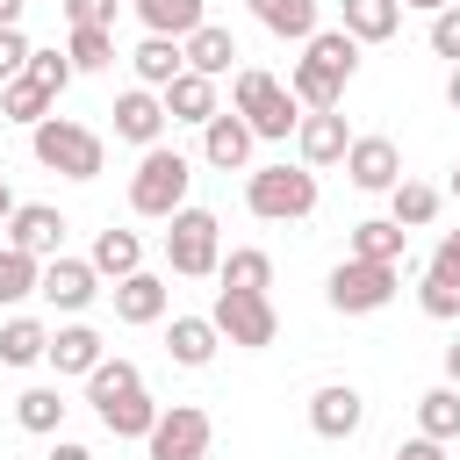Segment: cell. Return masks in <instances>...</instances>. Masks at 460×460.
<instances>
[{"label":"cell","mask_w":460,"mask_h":460,"mask_svg":"<svg viewBox=\"0 0 460 460\" xmlns=\"http://www.w3.org/2000/svg\"><path fill=\"white\" fill-rule=\"evenodd\" d=\"M137 7V22H144V36H194L208 14H201V0H129Z\"/></svg>","instance_id":"cell-26"},{"label":"cell","mask_w":460,"mask_h":460,"mask_svg":"<svg viewBox=\"0 0 460 460\" xmlns=\"http://www.w3.org/2000/svg\"><path fill=\"white\" fill-rule=\"evenodd\" d=\"M288 93L302 101V115H316V108H338V101H345V86H338L331 72H316L309 58H295V72H288Z\"/></svg>","instance_id":"cell-32"},{"label":"cell","mask_w":460,"mask_h":460,"mask_svg":"<svg viewBox=\"0 0 460 460\" xmlns=\"http://www.w3.org/2000/svg\"><path fill=\"white\" fill-rule=\"evenodd\" d=\"M302 58H309V65H316V72H331V79H338V86H345V79H352V72H359V43H352V36H345V29H316V36H309V43H302Z\"/></svg>","instance_id":"cell-27"},{"label":"cell","mask_w":460,"mask_h":460,"mask_svg":"<svg viewBox=\"0 0 460 460\" xmlns=\"http://www.w3.org/2000/svg\"><path fill=\"white\" fill-rule=\"evenodd\" d=\"M65 410H72V402H65L58 388H22V395H14V424H22V431H58Z\"/></svg>","instance_id":"cell-35"},{"label":"cell","mask_w":460,"mask_h":460,"mask_svg":"<svg viewBox=\"0 0 460 460\" xmlns=\"http://www.w3.org/2000/svg\"><path fill=\"white\" fill-rule=\"evenodd\" d=\"M345 172H352L359 194H388V187L402 180V151H395L388 137H352V144H345Z\"/></svg>","instance_id":"cell-12"},{"label":"cell","mask_w":460,"mask_h":460,"mask_svg":"<svg viewBox=\"0 0 460 460\" xmlns=\"http://www.w3.org/2000/svg\"><path fill=\"white\" fill-rule=\"evenodd\" d=\"M65 58H72V72H108L115 65V29H72Z\"/></svg>","instance_id":"cell-36"},{"label":"cell","mask_w":460,"mask_h":460,"mask_svg":"<svg viewBox=\"0 0 460 460\" xmlns=\"http://www.w3.org/2000/svg\"><path fill=\"white\" fill-rule=\"evenodd\" d=\"M29 50H36V43H29L22 29H0V86H7V79H22V65H29Z\"/></svg>","instance_id":"cell-43"},{"label":"cell","mask_w":460,"mask_h":460,"mask_svg":"<svg viewBox=\"0 0 460 460\" xmlns=\"http://www.w3.org/2000/svg\"><path fill=\"white\" fill-rule=\"evenodd\" d=\"M345 144H352V129H345V115L338 108H316V115H302L295 122V151H302V165L316 172V165H338L345 158Z\"/></svg>","instance_id":"cell-15"},{"label":"cell","mask_w":460,"mask_h":460,"mask_svg":"<svg viewBox=\"0 0 460 460\" xmlns=\"http://www.w3.org/2000/svg\"><path fill=\"white\" fill-rule=\"evenodd\" d=\"M22 72H29V79H43V86H50V93H65V86H72V79H79V72H72V58H65V50H29V65H22Z\"/></svg>","instance_id":"cell-40"},{"label":"cell","mask_w":460,"mask_h":460,"mask_svg":"<svg viewBox=\"0 0 460 460\" xmlns=\"http://www.w3.org/2000/svg\"><path fill=\"white\" fill-rule=\"evenodd\" d=\"M7 244L29 252V259H58V252H65V216H58L50 201H14V216H7Z\"/></svg>","instance_id":"cell-9"},{"label":"cell","mask_w":460,"mask_h":460,"mask_svg":"<svg viewBox=\"0 0 460 460\" xmlns=\"http://www.w3.org/2000/svg\"><path fill=\"white\" fill-rule=\"evenodd\" d=\"M453 201H460V165H453Z\"/></svg>","instance_id":"cell-52"},{"label":"cell","mask_w":460,"mask_h":460,"mask_svg":"<svg viewBox=\"0 0 460 460\" xmlns=\"http://www.w3.org/2000/svg\"><path fill=\"white\" fill-rule=\"evenodd\" d=\"M43 345H50V331H43L36 316H7V323H0V367H36Z\"/></svg>","instance_id":"cell-31"},{"label":"cell","mask_w":460,"mask_h":460,"mask_svg":"<svg viewBox=\"0 0 460 460\" xmlns=\"http://www.w3.org/2000/svg\"><path fill=\"white\" fill-rule=\"evenodd\" d=\"M216 345H223V331H216L208 316H172V331H165L172 367H208V359H216Z\"/></svg>","instance_id":"cell-24"},{"label":"cell","mask_w":460,"mask_h":460,"mask_svg":"<svg viewBox=\"0 0 460 460\" xmlns=\"http://www.w3.org/2000/svg\"><path fill=\"white\" fill-rule=\"evenodd\" d=\"M244 208L259 216V223H302V216H316V172L309 165H252V180H244Z\"/></svg>","instance_id":"cell-3"},{"label":"cell","mask_w":460,"mask_h":460,"mask_svg":"<svg viewBox=\"0 0 460 460\" xmlns=\"http://www.w3.org/2000/svg\"><path fill=\"white\" fill-rule=\"evenodd\" d=\"M431 273H453V280H460V230H446V237H438V252H431Z\"/></svg>","instance_id":"cell-44"},{"label":"cell","mask_w":460,"mask_h":460,"mask_svg":"<svg viewBox=\"0 0 460 460\" xmlns=\"http://www.w3.org/2000/svg\"><path fill=\"white\" fill-rule=\"evenodd\" d=\"M402 7H424V14H438V7H453V0H402Z\"/></svg>","instance_id":"cell-51"},{"label":"cell","mask_w":460,"mask_h":460,"mask_svg":"<svg viewBox=\"0 0 460 460\" xmlns=\"http://www.w3.org/2000/svg\"><path fill=\"white\" fill-rule=\"evenodd\" d=\"M252 14H259V29H273L288 43H309L316 36V0H252Z\"/></svg>","instance_id":"cell-30"},{"label":"cell","mask_w":460,"mask_h":460,"mask_svg":"<svg viewBox=\"0 0 460 460\" xmlns=\"http://www.w3.org/2000/svg\"><path fill=\"white\" fill-rule=\"evenodd\" d=\"M237 115L252 122V137H259V144H288V137H295V122H302V101H295L273 72L244 65V72H237Z\"/></svg>","instance_id":"cell-4"},{"label":"cell","mask_w":460,"mask_h":460,"mask_svg":"<svg viewBox=\"0 0 460 460\" xmlns=\"http://www.w3.org/2000/svg\"><path fill=\"white\" fill-rule=\"evenodd\" d=\"M180 50H187V72H208V79H223L237 65V36L223 22H201L194 36H180Z\"/></svg>","instance_id":"cell-20"},{"label":"cell","mask_w":460,"mask_h":460,"mask_svg":"<svg viewBox=\"0 0 460 460\" xmlns=\"http://www.w3.org/2000/svg\"><path fill=\"white\" fill-rule=\"evenodd\" d=\"M352 259L402 266V259H410V230H402L395 216H367V223H352Z\"/></svg>","instance_id":"cell-18"},{"label":"cell","mask_w":460,"mask_h":460,"mask_svg":"<svg viewBox=\"0 0 460 460\" xmlns=\"http://www.w3.org/2000/svg\"><path fill=\"white\" fill-rule=\"evenodd\" d=\"M359 424H367V402H359L352 381H323V388L309 395V431H316V438H352Z\"/></svg>","instance_id":"cell-14"},{"label":"cell","mask_w":460,"mask_h":460,"mask_svg":"<svg viewBox=\"0 0 460 460\" xmlns=\"http://www.w3.org/2000/svg\"><path fill=\"white\" fill-rule=\"evenodd\" d=\"M446 101H453V108H460V65H453V79H446Z\"/></svg>","instance_id":"cell-50"},{"label":"cell","mask_w":460,"mask_h":460,"mask_svg":"<svg viewBox=\"0 0 460 460\" xmlns=\"http://www.w3.org/2000/svg\"><path fill=\"white\" fill-rule=\"evenodd\" d=\"M216 280H223V288H259V295H266V288H273V259H266L259 244H237L230 259H216Z\"/></svg>","instance_id":"cell-34"},{"label":"cell","mask_w":460,"mask_h":460,"mask_svg":"<svg viewBox=\"0 0 460 460\" xmlns=\"http://www.w3.org/2000/svg\"><path fill=\"white\" fill-rule=\"evenodd\" d=\"M417 431H424V438H438V446H453V438H460V388H453V381H438V388H424V395H417Z\"/></svg>","instance_id":"cell-25"},{"label":"cell","mask_w":460,"mask_h":460,"mask_svg":"<svg viewBox=\"0 0 460 460\" xmlns=\"http://www.w3.org/2000/svg\"><path fill=\"white\" fill-rule=\"evenodd\" d=\"M431 50H438V58H453V65H460V0H453V7H438V14H431Z\"/></svg>","instance_id":"cell-42"},{"label":"cell","mask_w":460,"mask_h":460,"mask_svg":"<svg viewBox=\"0 0 460 460\" xmlns=\"http://www.w3.org/2000/svg\"><path fill=\"white\" fill-rule=\"evenodd\" d=\"M86 266H93L101 280H122V273H137V266H144V237H137V230H101Z\"/></svg>","instance_id":"cell-29"},{"label":"cell","mask_w":460,"mask_h":460,"mask_svg":"<svg viewBox=\"0 0 460 460\" xmlns=\"http://www.w3.org/2000/svg\"><path fill=\"white\" fill-rule=\"evenodd\" d=\"M208 410L201 402H172V410H158V424L144 431V446H151V460H208Z\"/></svg>","instance_id":"cell-8"},{"label":"cell","mask_w":460,"mask_h":460,"mask_svg":"<svg viewBox=\"0 0 460 460\" xmlns=\"http://www.w3.org/2000/svg\"><path fill=\"white\" fill-rule=\"evenodd\" d=\"M388 460H446V446H438V438H424V431H417V438H410V446H395V453H388Z\"/></svg>","instance_id":"cell-45"},{"label":"cell","mask_w":460,"mask_h":460,"mask_svg":"<svg viewBox=\"0 0 460 460\" xmlns=\"http://www.w3.org/2000/svg\"><path fill=\"white\" fill-rule=\"evenodd\" d=\"M50 460H93V453H86V446H72V438H58V446H50Z\"/></svg>","instance_id":"cell-46"},{"label":"cell","mask_w":460,"mask_h":460,"mask_svg":"<svg viewBox=\"0 0 460 460\" xmlns=\"http://www.w3.org/2000/svg\"><path fill=\"white\" fill-rule=\"evenodd\" d=\"M36 273H43V259H29V252L0 244V302H22V295H36Z\"/></svg>","instance_id":"cell-38"},{"label":"cell","mask_w":460,"mask_h":460,"mask_svg":"<svg viewBox=\"0 0 460 460\" xmlns=\"http://www.w3.org/2000/svg\"><path fill=\"white\" fill-rule=\"evenodd\" d=\"M129 65H137V86H172L187 72V50H180V36H144L129 50Z\"/></svg>","instance_id":"cell-23"},{"label":"cell","mask_w":460,"mask_h":460,"mask_svg":"<svg viewBox=\"0 0 460 460\" xmlns=\"http://www.w3.org/2000/svg\"><path fill=\"white\" fill-rule=\"evenodd\" d=\"M252 144H259V137H252V122H244L237 108H230V115L216 108V115L201 122V158H208L216 172H244V165H252Z\"/></svg>","instance_id":"cell-11"},{"label":"cell","mask_w":460,"mask_h":460,"mask_svg":"<svg viewBox=\"0 0 460 460\" xmlns=\"http://www.w3.org/2000/svg\"><path fill=\"white\" fill-rule=\"evenodd\" d=\"M395 288H402V266H374V259H338L331 280H323L338 316H374V309L395 302Z\"/></svg>","instance_id":"cell-6"},{"label":"cell","mask_w":460,"mask_h":460,"mask_svg":"<svg viewBox=\"0 0 460 460\" xmlns=\"http://www.w3.org/2000/svg\"><path fill=\"white\" fill-rule=\"evenodd\" d=\"M208 323H216L230 345H244V352H266V345L280 338V316H273V302H266L259 288H216Z\"/></svg>","instance_id":"cell-7"},{"label":"cell","mask_w":460,"mask_h":460,"mask_svg":"<svg viewBox=\"0 0 460 460\" xmlns=\"http://www.w3.org/2000/svg\"><path fill=\"white\" fill-rule=\"evenodd\" d=\"M115 137L122 144H137V151H151L158 137H165V101H158V86H129V93H115Z\"/></svg>","instance_id":"cell-10"},{"label":"cell","mask_w":460,"mask_h":460,"mask_svg":"<svg viewBox=\"0 0 460 460\" xmlns=\"http://www.w3.org/2000/svg\"><path fill=\"white\" fill-rule=\"evenodd\" d=\"M446 381H453V388H460V338H453V345H446Z\"/></svg>","instance_id":"cell-48"},{"label":"cell","mask_w":460,"mask_h":460,"mask_svg":"<svg viewBox=\"0 0 460 460\" xmlns=\"http://www.w3.org/2000/svg\"><path fill=\"white\" fill-rule=\"evenodd\" d=\"M22 7L29 0H0V29H22Z\"/></svg>","instance_id":"cell-47"},{"label":"cell","mask_w":460,"mask_h":460,"mask_svg":"<svg viewBox=\"0 0 460 460\" xmlns=\"http://www.w3.org/2000/svg\"><path fill=\"white\" fill-rule=\"evenodd\" d=\"M36 295L50 302V309H86L93 295H101V273L86 266V259H43V273H36Z\"/></svg>","instance_id":"cell-13"},{"label":"cell","mask_w":460,"mask_h":460,"mask_svg":"<svg viewBox=\"0 0 460 460\" xmlns=\"http://www.w3.org/2000/svg\"><path fill=\"white\" fill-rule=\"evenodd\" d=\"M144 374L129 367V359H101L93 374H86V402H101V395H122V388H137Z\"/></svg>","instance_id":"cell-39"},{"label":"cell","mask_w":460,"mask_h":460,"mask_svg":"<svg viewBox=\"0 0 460 460\" xmlns=\"http://www.w3.org/2000/svg\"><path fill=\"white\" fill-rule=\"evenodd\" d=\"M72 29H115V0H58Z\"/></svg>","instance_id":"cell-41"},{"label":"cell","mask_w":460,"mask_h":460,"mask_svg":"<svg viewBox=\"0 0 460 460\" xmlns=\"http://www.w3.org/2000/svg\"><path fill=\"white\" fill-rule=\"evenodd\" d=\"M165 302H172V288H165L158 273H144V266L115 280V316H122V323H158Z\"/></svg>","instance_id":"cell-16"},{"label":"cell","mask_w":460,"mask_h":460,"mask_svg":"<svg viewBox=\"0 0 460 460\" xmlns=\"http://www.w3.org/2000/svg\"><path fill=\"white\" fill-rule=\"evenodd\" d=\"M50 108H58V93H50L43 79H29V72L0 86V115H7V122H22V129H36V122L50 115Z\"/></svg>","instance_id":"cell-28"},{"label":"cell","mask_w":460,"mask_h":460,"mask_svg":"<svg viewBox=\"0 0 460 460\" xmlns=\"http://www.w3.org/2000/svg\"><path fill=\"white\" fill-rule=\"evenodd\" d=\"M93 417H101L115 438H144V431L158 424V402H151V395H144V381H137V388H122V395H101V402H93Z\"/></svg>","instance_id":"cell-19"},{"label":"cell","mask_w":460,"mask_h":460,"mask_svg":"<svg viewBox=\"0 0 460 460\" xmlns=\"http://www.w3.org/2000/svg\"><path fill=\"white\" fill-rule=\"evenodd\" d=\"M388 216H395L402 230H424V223L438 216V187H424V180H395V187H388Z\"/></svg>","instance_id":"cell-33"},{"label":"cell","mask_w":460,"mask_h":460,"mask_svg":"<svg viewBox=\"0 0 460 460\" xmlns=\"http://www.w3.org/2000/svg\"><path fill=\"white\" fill-rule=\"evenodd\" d=\"M187 187H194V158L172 151V144H151L137 158V172H129V208L151 216V223H165L172 208H187Z\"/></svg>","instance_id":"cell-2"},{"label":"cell","mask_w":460,"mask_h":460,"mask_svg":"<svg viewBox=\"0 0 460 460\" xmlns=\"http://www.w3.org/2000/svg\"><path fill=\"white\" fill-rule=\"evenodd\" d=\"M158 101H165V122H208L216 115V79L208 72H180L172 86H158Z\"/></svg>","instance_id":"cell-21"},{"label":"cell","mask_w":460,"mask_h":460,"mask_svg":"<svg viewBox=\"0 0 460 460\" xmlns=\"http://www.w3.org/2000/svg\"><path fill=\"white\" fill-rule=\"evenodd\" d=\"M29 151H36V165H50V172H65V180H101V165H108L101 129H86V122H72V115H43V122L29 129Z\"/></svg>","instance_id":"cell-1"},{"label":"cell","mask_w":460,"mask_h":460,"mask_svg":"<svg viewBox=\"0 0 460 460\" xmlns=\"http://www.w3.org/2000/svg\"><path fill=\"white\" fill-rule=\"evenodd\" d=\"M338 7H345L338 29H345L352 43H388V36L402 29V0H338Z\"/></svg>","instance_id":"cell-22"},{"label":"cell","mask_w":460,"mask_h":460,"mask_svg":"<svg viewBox=\"0 0 460 460\" xmlns=\"http://www.w3.org/2000/svg\"><path fill=\"white\" fill-rule=\"evenodd\" d=\"M14 216V187H7V172H0V223Z\"/></svg>","instance_id":"cell-49"},{"label":"cell","mask_w":460,"mask_h":460,"mask_svg":"<svg viewBox=\"0 0 460 460\" xmlns=\"http://www.w3.org/2000/svg\"><path fill=\"white\" fill-rule=\"evenodd\" d=\"M43 359H50L58 374H93V367L108 359V345H101V331H93V323H65V331H50Z\"/></svg>","instance_id":"cell-17"},{"label":"cell","mask_w":460,"mask_h":460,"mask_svg":"<svg viewBox=\"0 0 460 460\" xmlns=\"http://www.w3.org/2000/svg\"><path fill=\"white\" fill-rule=\"evenodd\" d=\"M417 309H424L431 323H453V316H460V280H453V273H424V280H417Z\"/></svg>","instance_id":"cell-37"},{"label":"cell","mask_w":460,"mask_h":460,"mask_svg":"<svg viewBox=\"0 0 460 460\" xmlns=\"http://www.w3.org/2000/svg\"><path fill=\"white\" fill-rule=\"evenodd\" d=\"M216 259H223V223L208 208H172L165 216V266L180 280H208Z\"/></svg>","instance_id":"cell-5"}]
</instances>
